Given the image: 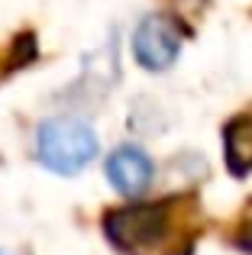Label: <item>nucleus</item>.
I'll return each mask as SVG.
<instances>
[{"label": "nucleus", "mask_w": 252, "mask_h": 255, "mask_svg": "<svg viewBox=\"0 0 252 255\" xmlns=\"http://www.w3.org/2000/svg\"><path fill=\"white\" fill-rule=\"evenodd\" d=\"M97 136L84 120L58 117L45 120L36 132V155L39 162L55 174H78L97 158Z\"/></svg>", "instance_id": "1"}, {"label": "nucleus", "mask_w": 252, "mask_h": 255, "mask_svg": "<svg viewBox=\"0 0 252 255\" xmlns=\"http://www.w3.org/2000/svg\"><path fill=\"white\" fill-rule=\"evenodd\" d=\"M168 230L165 204H126L104 217V233L120 252H145L162 243Z\"/></svg>", "instance_id": "2"}, {"label": "nucleus", "mask_w": 252, "mask_h": 255, "mask_svg": "<svg viewBox=\"0 0 252 255\" xmlns=\"http://www.w3.org/2000/svg\"><path fill=\"white\" fill-rule=\"evenodd\" d=\"M181 55V26L171 16L152 13V16L139 19L136 32H132V58L142 65L145 71L158 75L168 71Z\"/></svg>", "instance_id": "3"}, {"label": "nucleus", "mask_w": 252, "mask_h": 255, "mask_svg": "<svg viewBox=\"0 0 252 255\" xmlns=\"http://www.w3.org/2000/svg\"><path fill=\"white\" fill-rule=\"evenodd\" d=\"M84 75L88 78H97V87H110L117 84V45H114V36H110V42L104 45V49H97L94 55L84 62Z\"/></svg>", "instance_id": "6"}, {"label": "nucleus", "mask_w": 252, "mask_h": 255, "mask_svg": "<svg viewBox=\"0 0 252 255\" xmlns=\"http://www.w3.org/2000/svg\"><path fill=\"white\" fill-rule=\"evenodd\" d=\"M223 158L227 168L243 178L246 171H252V113L233 117L223 129Z\"/></svg>", "instance_id": "5"}, {"label": "nucleus", "mask_w": 252, "mask_h": 255, "mask_svg": "<svg viewBox=\"0 0 252 255\" xmlns=\"http://www.w3.org/2000/svg\"><path fill=\"white\" fill-rule=\"evenodd\" d=\"M233 243H236V249H243L246 255H252V220H249V223H243L240 230H236Z\"/></svg>", "instance_id": "7"}, {"label": "nucleus", "mask_w": 252, "mask_h": 255, "mask_svg": "<svg viewBox=\"0 0 252 255\" xmlns=\"http://www.w3.org/2000/svg\"><path fill=\"white\" fill-rule=\"evenodd\" d=\"M178 255H194V252H191V246H188V249H181V252H178Z\"/></svg>", "instance_id": "8"}, {"label": "nucleus", "mask_w": 252, "mask_h": 255, "mask_svg": "<svg viewBox=\"0 0 252 255\" xmlns=\"http://www.w3.org/2000/svg\"><path fill=\"white\" fill-rule=\"evenodd\" d=\"M0 255H10V252H3V249H0Z\"/></svg>", "instance_id": "9"}, {"label": "nucleus", "mask_w": 252, "mask_h": 255, "mask_svg": "<svg viewBox=\"0 0 252 255\" xmlns=\"http://www.w3.org/2000/svg\"><path fill=\"white\" fill-rule=\"evenodd\" d=\"M107 181L123 197H142L155 181V165L139 145H120L107 158Z\"/></svg>", "instance_id": "4"}]
</instances>
